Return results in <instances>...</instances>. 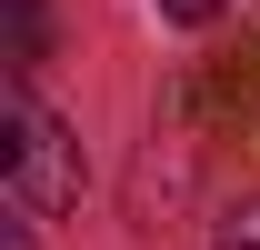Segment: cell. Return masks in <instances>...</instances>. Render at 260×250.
Listing matches in <instances>:
<instances>
[{
  "mask_svg": "<svg viewBox=\"0 0 260 250\" xmlns=\"http://www.w3.org/2000/svg\"><path fill=\"white\" fill-rule=\"evenodd\" d=\"M0 160H10V200L30 220H50V210L80 200V140H70L30 90H10V110H0Z\"/></svg>",
  "mask_w": 260,
  "mask_h": 250,
  "instance_id": "6da1fadb",
  "label": "cell"
},
{
  "mask_svg": "<svg viewBox=\"0 0 260 250\" xmlns=\"http://www.w3.org/2000/svg\"><path fill=\"white\" fill-rule=\"evenodd\" d=\"M0 10H10V70L50 60V10H40V0H0Z\"/></svg>",
  "mask_w": 260,
  "mask_h": 250,
  "instance_id": "7a4b0ae2",
  "label": "cell"
},
{
  "mask_svg": "<svg viewBox=\"0 0 260 250\" xmlns=\"http://www.w3.org/2000/svg\"><path fill=\"white\" fill-rule=\"evenodd\" d=\"M220 250H260V200H250V210H230V220H220Z\"/></svg>",
  "mask_w": 260,
  "mask_h": 250,
  "instance_id": "3957f363",
  "label": "cell"
},
{
  "mask_svg": "<svg viewBox=\"0 0 260 250\" xmlns=\"http://www.w3.org/2000/svg\"><path fill=\"white\" fill-rule=\"evenodd\" d=\"M170 20H180V30H210V20H220V0H160Z\"/></svg>",
  "mask_w": 260,
  "mask_h": 250,
  "instance_id": "277c9868",
  "label": "cell"
}]
</instances>
